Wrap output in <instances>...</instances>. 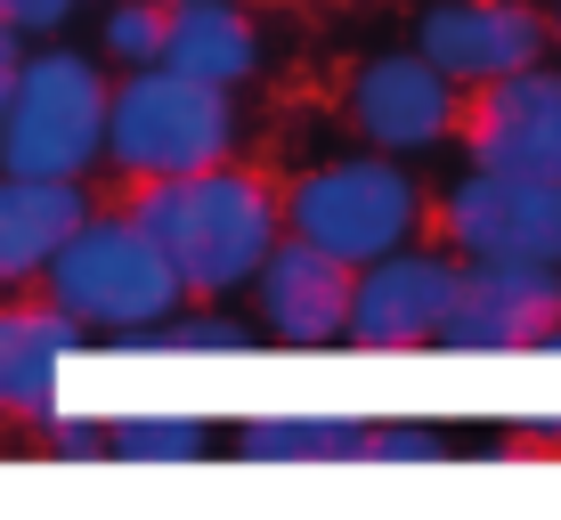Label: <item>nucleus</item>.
<instances>
[{"mask_svg": "<svg viewBox=\"0 0 561 520\" xmlns=\"http://www.w3.org/2000/svg\"><path fill=\"white\" fill-rule=\"evenodd\" d=\"M130 220L139 236L163 253L180 301H237L244 277L261 268V253L285 236L277 220V187L261 171H244L237 155L180 171V180H139L130 187Z\"/></svg>", "mask_w": 561, "mask_h": 520, "instance_id": "obj_1", "label": "nucleus"}, {"mask_svg": "<svg viewBox=\"0 0 561 520\" xmlns=\"http://www.w3.org/2000/svg\"><path fill=\"white\" fill-rule=\"evenodd\" d=\"M33 293H42L57 317H73L90 342H106L114 358H147V325H163L180 310V285H171L163 253L139 236V220H130L123 204L114 211L90 204L82 228L49 253Z\"/></svg>", "mask_w": 561, "mask_h": 520, "instance_id": "obj_2", "label": "nucleus"}, {"mask_svg": "<svg viewBox=\"0 0 561 520\" xmlns=\"http://www.w3.org/2000/svg\"><path fill=\"white\" fill-rule=\"evenodd\" d=\"M237 147H244L237 90L196 82V73L163 66V57H154V66H123L106 82V147H99V163L123 171L130 187L228 163Z\"/></svg>", "mask_w": 561, "mask_h": 520, "instance_id": "obj_3", "label": "nucleus"}, {"mask_svg": "<svg viewBox=\"0 0 561 520\" xmlns=\"http://www.w3.org/2000/svg\"><path fill=\"white\" fill-rule=\"evenodd\" d=\"M106 57L42 33V49L16 57V82L0 99V171L25 180H90L106 147Z\"/></svg>", "mask_w": 561, "mask_h": 520, "instance_id": "obj_4", "label": "nucleus"}, {"mask_svg": "<svg viewBox=\"0 0 561 520\" xmlns=\"http://www.w3.org/2000/svg\"><path fill=\"white\" fill-rule=\"evenodd\" d=\"M277 220H285V236L358 268V261H382L432 228V187L415 180V163L358 147V155L309 163L294 187H277Z\"/></svg>", "mask_w": 561, "mask_h": 520, "instance_id": "obj_5", "label": "nucleus"}, {"mask_svg": "<svg viewBox=\"0 0 561 520\" xmlns=\"http://www.w3.org/2000/svg\"><path fill=\"white\" fill-rule=\"evenodd\" d=\"M432 228L456 261H546L561 268V180L463 163L432 196Z\"/></svg>", "mask_w": 561, "mask_h": 520, "instance_id": "obj_6", "label": "nucleus"}, {"mask_svg": "<svg viewBox=\"0 0 561 520\" xmlns=\"http://www.w3.org/2000/svg\"><path fill=\"white\" fill-rule=\"evenodd\" d=\"M342 114H351L358 147L423 163V155H439V147L456 139L463 90L415 49H375V57H358L351 82H342Z\"/></svg>", "mask_w": 561, "mask_h": 520, "instance_id": "obj_7", "label": "nucleus"}, {"mask_svg": "<svg viewBox=\"0 0 561 520\" xmlns=\"http://www.w3.org/2000/svg\"><path fill=\"white\" fill-rule=\"evenodd\" d=\"M456 253L448 244H399V253L382 261H358L351 268V325H342V342H358V350H439V325H448V301H456Z\"/></svg>", "mask_w": 561, "mask_h": 520, "instance_id": "obj_8", "label": "nucleus"}, {"mask_svg": "<svg viewBox=\"0 0 561 520\" xmlns=\"http://www.w3.org/2000/svg\"><path fill=\"white\" fill-rule=\"evenodd\" d=\"M456 139H463V163H480V171L561 180V66L537 57V66L505 73V82L463 90Z\"/></svg>", "mask_w": 561, "mask_h": 520, "instance_id": "obj_9", "label": "nucleus"}, {"mask_svg": "<svg viewBox=\"0 0 561 520\" xmlns=\"http://www.w3.org/2000/svg\"><path fill=\"white\" fill-rule=\"evenodd\" d=\"M237 301L253 317V334L277 350H334L342 325H351V261L318 253L301 236H277Z\"/></svg>", "mask_w": 561, "mask_h": 520, "instance_id": "obj_10", "label": "nucleus"}, {"mask_svg": "<svg viewBox=\"0 0 561 520\" xmlns=\"http://www.w3.org/2000/svg\"><path fill=\"white\" fill-rule=\"evenodd\" d=\"M408 49L432 57L456 90L505 82V73L537 66V57H553L546 9H537V0H423Z\"/></svg>", "mask_w": 561, "mask_h": 520, "instance_id": "obj_11", "label": "nucleus"}, {"mask_svg": "<svg viewBox=\"0 0 561 520\" xmlns=\"http://www.w3.org/2000/svg\"><path fill=\"white\" fill-rule=\"evenodd\" d=\"M553 317H561V268H546V261H463L448 325H439V350L513 358Z\"/></svg>", "mask_w": 561, "mask_h": 520, "instance_id": "obj_12", "label": "nucleus"}, {"mask_svg": "<svg viewBox=\"0 0 561 520\" xmlns=\"http://www.w3.org/2000/svg\"><path fill=\"white\" fill-rule=\"evenodd\" d=\"M82 325L57 317L49 301L0 293V423H42L57 407V382L82 358Z\"/></svg>", "mask_w": 561, "mask_h": 520, "instance_id": "obj_13", "label": "nucleus"}, {"mask_svg": "<svg viewBox=\"0 0 561 520\" xmlns=\"http://www.w3.org/2000/svg\"><path fill=\"white\" fill-rule=\"evenodd\" d=\"M90 180H25L0 171V293H33L49 253L82 228Z\"/></svg>", "mask_w": 561, "mask_h": 520, "instance_id": "obj_14", "label": "nucleus"}, {"mask_svg": "<svg viewBox=\"0 0 561 520\" xmlns=\"http://www.w3.org/2000/svg\"><path fill=\"white\" fill-rule=\"evenodd\" d=\"M163 66L196 73V82L244 90L261 73V25L244 0H180L163 16Z\"/></svg>", "mask_w": 561, "mask_h": 520, "instance_id": "obj_15", "label": "nucleus"}, {"mask_svg": "<svg viewBox=\"0 0 561 520\" xmlns=\"http://www.w3.org/2000/svg\"><path fill=\"white\" fill-rule=\"evenodd\" d=\"M244 464H351L358 455V423L342 415H261L237 431Z\"/></svg>", "mask_w": 561, "mask_h": 520, "instance_id": "obj_16", "label": "nucleus"}, {"mask_svg": "<svg viewBox=\"0 0 561 520\" xmlns=\"http://www.w3.org/2000/svg\"><path fill=\"white\" fill-rule=\"evenodd\" d=\"M253 342L261 334L237 301H180L163 325H147V358H244Z\"/></svg>", "mask_w": 561, "mask_h": 520, "instance_id": "obj_17", "label": "nucleus"}, {"mask_svg": "<svg viewBox=\"0 0 561 520\" xmlns=\"http://www.w3.org/2000/svg\"><path fill=\"white\" fill-rule=\"evenodd\" d=\"M211 448V431L196 415H130L106 423V464H196Z\"/></svg>", "mask_w": 561, "mask_h": 520, "instance_id": "obj_18", "label": "nucleus"}, {"mask_svg": "<svg viewBox=\"0 0 561 520\" xmlns=\"http://www.w3.org/2000/svg\"><path fill=\"white\" fill-rule=\"evenodd\" d=\"M163 0H106L99 9V57L114 73L123 66H154V57H163Z\"/></svg>", "mask_w": 561, "mask_h": 520, "instance_id": "obj_19", "label": "nucleus"}, {"mask_svg": "<svg viewBox=\"0 0 561 520\" xmlns=\"http://www.w3.org/2000/svg\"><path fill=\"white\" fill-rule=\"evenodd\" d=\"M456 439L439 423H358V455L351 464H448Z\"/></svg>", "mask_w": 561, "mask_h": 520, "instance_id": "obj_20", "label": "nucleus"}, {"mask_svg": "<svg viewBox=\"0 0 561 520\" xmlns=\"http://www.w3.org/2000/svg\"><path fill=\"white\" fill-rule=\"evenodd\" d=\"M42 431H49V455H66V464H106V423H90V415H42Z\"/></svg>", "mask_w": 561, "mask_h": 520, "instance_id": "obj_21", "label": "nucleus"}, {"mask_svg": "<svg viewBox=\"0 0 561 520\" xmlns=\"http://www.w3.org/2000/svg\"><path fill=\"white\" fill-rule=\"evenodd\" d=\"M73 16V0H0V25H16L25 42H42V33H57Z\"/></svg>", "mask_w": 561, "mask_h": 520, "instance_id": "obj_22", "label": "nucleus"}, {"mask_svg": "<svg viewBox=\"0 0 561 520\" xmlns=\"http://www.w3.org/2000/svg\"><path fill=\"white\" fill-rule=\"evenodd\" d=\"M16 57H25V33L0 25V99H9V82H16Z\"/></svg>", "mask_w": 561, "mask_h": 520, "instance_id": "obj_23", "label": "nucleus"}, {"mask_svg": "<svg viewBox=\"0 0 561 520\" xmlns=\"http://www.w3.org/2000/svg\"><path fill=\"white\" fill-rule=\"evenodd\" d=\"M529 350H537V358H561V317H553V325H546V334H537V342H529Z\"/></svg>", "mask_w": 561, "mask_h": 520, "instance_id": "obj_24", "label": "nucleus"}, {"mask_svg": "<svg viewBox=\"0 0 561 520\" xmlns=\"http://www.w3.org/2000/svg\"><path fill=\"white\" fill-rule=\"evenodd\" d=\"M546 9V42H553V57H561V0H537Z\"/></svg>", "mask_w": 561, "mask_h": 520, "instance_id": "obj_25", "label": "nucleus"}, {"mask_svg": "<svg viewBox=\"0 0 561 520\" xmlns=\"http://www.w3.org/2000/svg\"><path fill=\"white\" fill-rule=\"evenodd\" d=\"M163 9H180V0H163Z\"/></svg>", "mask_w": 561, "mask_h": 520, "instance_id": "obj_26", "label": "nucleus"}, {"mask_svg": "<svg viewBox=\"0 0 561 520\" xmlns=\"http://www.w3.org/2000/svg\"><path fill=\"white\" fill-rule=\"evenodd\" d=\"M73 9H82V0H73Z\"/></svg>", "mask_w": 561, "mask_h": 520, "instance_id": "obj_27", "label": "nucleus"}]
</instances>
